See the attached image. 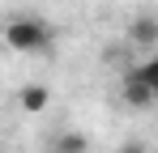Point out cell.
<instances>
[{
  "label": "cell",
  "mask_w": 158,
  "mask_h": 153,
  "mask_svg": "<svg viewBox=\"0 0 158 153\" xmlns=\"http://www.w3.org/2000/svg\"><path fill=\"white\" fill-rule=\"evenodd\" d=\"M47 43H52V30L39 17H13L4 26V47L9 51H47Z\"/></svg>",
  "instance_id": "cell-1"
},
{
  "label": "cell",
  "mask_w": 158,
  "mask_h": 153,
  "mask_svg": "<svg viewBox=\"0 0 158 153\" xmlns=\"http://www.w3.org/2000/svg\"><path fill=\"white\" fill-rule=\"evenodd\" d=\"M158 98L154 85H145V81H137V76H124V106H132V111H150Z\"/></svg>",
  "instance_id": "cell-2"
},
{
  "label": "cell",
  "mask_w": 158,
  "mask_h": 153,
  "mask_svg": "<svg viewBox=\"0 0 158 153\" xmlns=\"http://www.w3.org/2000/svg\"><path fill=\"white\" fill-rule=\"evenodd\" d=\"M47 102H52V89H47V85H22V94H17V106H22L26 115H43Z\"/></svg>",
  "instance_id": "cell-3"
},
{
  "label": "cell",
  "mask_w": 158,
  "mask_h": 153,
  "mask_svg": "<svg viewBox=\"0 0 158 153\" xmlns=\"http://www.w3.org/2000/svg\"><path fill=\"white\" fill-rule=\"evenodd\" d=\"M128 38H132L141 51H150V47L158 43V22H154V17H137V22L128 26Z\"/></svg>",
  "instance_id": "cell-4"
},
{
  "label": "cell",
  "mask_w": 158,
  "mask_h": 153,
  "mask_svg": "<svg viewBox=\"0 0 158 153\" xmlns=\"http://www.w3.org/2000/svg\"><path fill=\"white\" fill-rule=\"evenodd\" d=\"M56 153H90V140L81 132H64V136H56Z\"/></svg>",
  "instance_id": "cell-5"
},
{
  "label": "cell",
  "mask_w": 158,
  "mask_h": 153,
  "mask_svg": "<svg viewBox=\"0 0 158 153\" xmlns=\"http://www.w3.org/2000/svg\"><path fill=\"white\" fill-rule=\"evenodd\" d=\"M124 76H137V81H145V85H154V89H158V60H141V64L124 68Z\"/></svg>",
  "instance_id": "cell-6"
},
{
  "label": "cell",
  "mask_w": 158,
  "mask_h": 153,
  "mask_svg": "<svg viewBox=\"0 0 158 153\" xmlns=\"http://www.w3.org/2000/svg\"><path fill=\"white\" fill-rule=\"evenodd\" d=\"M115 153H145V145H141V140H128V145H120Z\"/></svg>",
  "instance_id": "cell-7"
},
{
  "label": "cell",
  "mask_w": 158,
  "mask_h": 153,
  "mask_svg": "<svg viewBox=\"0 0 158 153\" xmlns=\"http://www.w3.org/2000/svg\"><path fill=\"white\" fill-rule=\"evenodd\" d=\"M52 153H56V149H52Z\"/></svg>",
  "instance_id": "cell-8"
}]
</instances>
